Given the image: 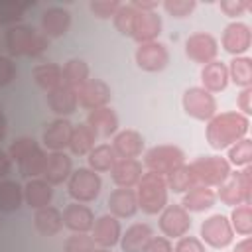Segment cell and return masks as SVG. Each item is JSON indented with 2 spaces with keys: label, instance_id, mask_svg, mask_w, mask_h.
Here are the masks:
<instances>
[{
  "label": "cell",
  "instance_id": "6da1fadb",
  "mask_svg": "<svg viewBox=\"0 0 252 252\" xmlns=\"http://www.w3.org/2000/svg\"><path fill=\"white\" fill-rule=\"evenodd\" d=\"M248 128V116L240 112H220L207 120V142L215 150H224L230 148L234 142L242 140Z\"/></svg>",
  "mask_w": 252,
  "mask_h": 252
},
{
  "label": "cell",
  "instance_id": "7a4b0ae2",
  "mask_svg": "<svg viewBox=\"0 0 252 252\" xmlns=\"http://www.w3.org/2000/svg\"><path fill=\"white\" fill-rule=\"evenodd\" d=\"M6 47L10 55H28V57H37L49 47V37H45L41 32H37L32 26L26 24H16L6 30L4 35Z\"/></svg>",
  "mask_w": 252,
  "mask_h": 252
},
{
  "label": "cell",
  "instance_id": "3957f363",
  "mask_svg": "<svg viewBox=\"0 0 252 252\" xmlns=\"http://www.w3.org/2000/svg\"><path fill=\"white\" fill-rule=\"evenodd\" d=\"M136 187H138L136 191L138 209H142L146 215H158L163 211V207L167 205V191H169L163 175L146 171L142 173Z\"/></svg>",
  "mask_w": 252,
  "mask_h": 252
},
{
  "label": "cell",
  "instance_id": "277c9868",
  "mask_svg": "<svg viewBox=\"0 0 252 252\" xmlns=\"http://www.w3.org/2000/svg\"><path fill=\"white\" fill-rule=\"evenodd\" d=\"M217 197L230 207L252 203V167L246 165L236 173H230L220 185Z\"/></svg>",
  "mask_w": 252,
  "mask_h": 252
},
{
  "label": "cell",
  "instance_id": "5b68a950",
  "mask_svg": "<svg viewBox=\"0 0 252 252\" xmlns=\"http://www.w3.org/2000/svg\"><path fill=\"white\" fill-rule=\"evenodd\" d=\"M197 185L219 187L230 175V163L220 156H199L189 163Z\"/></svg>",
  "mask_w": 252,
  "mask_h": 252
},
{
  "label": "cell",
  "instance_id": "8992f818",
  "mask_svg": "<svg viewBox=\"0 0 252 252\" xmlns=\"http://www.w3.org/2000/svg\"><path fill=\"white\" fill-rule=\"evenodd\" d=\"M183 163H185V154L179 146L173 144H159L144 154V165L148 167V171L163 177H167L173 169H177Z\"/></svg>",
  "mask_w": 252,
  "mask_h": 252
},
{
  "label": "cell",
  "instance_id": "52a82bcc",
  "mask_svg": "<svg viewBox=\"0 0 252 252\" xmlns=\"http://www.w3.org/2000/svg\"><path fill=\"white\" fill-rule=\"evenodd\" d=\"M102 187L100 175L89 167H79L71 171L67 179V191L77 203H91L98 197Z\"/></svg>",
  "mask_w": 252,
  "mask_h": 252
},
{
  "label": "cell",
  "instance_id": "ba28073f",
  "mask_svg": "<svg viewBox=\"0 0 252 252\" xmlns=\"http://www.w3.org/2000/svg\"><path fill=\"white\" fill-rule=\"evenodd\" d=\"M181 102L183 110L195 120H211L217 114V98L203 87H189Z\"/></svg>",
  "mask_w": 252,
  "mask_h": 252
},
{
  "label": "cell",
  "instance_id": "9c48e42d",
  "mask_svg": "<svg viewBox=\"0 0 252 252\" xmlns=\"http://www.w3.org/2000/svg\"><path fill=\"white\" fill-rule=\"evenodd\" d=\"M201 238L213 248H226L234 238L230 220L220 213L207 217L201 224Z\"/></svg>",
  "mask_w": 252,
  "mask_h": 252
},
{
  "label": "cell",
  "instance_id": "30bf717a",
  "mask_svg": "<svg viewBox=\"0 0 252 252\" xmlns=\"http://www.w3.org/2000/svg\"><path fill=\"white\" fill-rule=\"evenodd\" d=\"M191 228V215L181 205H165L159 213V230L165 238H181Z\"/></svg>",
  "mask_w": 252,
  "mask_h": 252
},
{
  "label": "cell",
  "instance_id": "8fae6325",
  "mask_svg": "<svg viewBox=\"0 0 252 252\" xmlns=\"http://www.w3.org/2000/svg\"><path fill=\"white\" fill-rule=\"evenodd\" d=\"M167 63H169V51H167L165 43L154 39V41L138 45V49H136V65L142 71L158 73V71L165 69Z\"/></svg>",
  "mask_w": 252,
  "mask_h": 252
},
{
  "label": "cell",
  "instance_id": "7c38bea8",
  "mask_svg": "<svg viewBox=\"0 0 252 252\" xmlns=\"http://www.w3.org/2000/svg\"><path fill=\"white\" fill-rule=\"evenodd\" d=\"M185 53L191 61L207 65L211 61H215V57L219 53V43H217L215 35H211L207 32H195L185 39Z\"/></svg>",
  "mask_w": 252,
  "mask_h": 252
},
{
  "label": "cell",
  "instance_id": "4fadbf2b",
  "mask_svg": "<svg viewBox=\"0 0 252 252\" xmlns=\"http://www.w3.org/2000/svg\"><path fill=\"white\" fill-rule=\"evenodd\" d=\"M110 87L102 79H89L83 87L77 89V102L87 110L106 106L110 102Z\"/></svg>",
  "mask_w": 252,
  "mask_h": 252
},
{
  "label": "cell",
  "instance_id": "5bb4252c",
  "mask_svg": "<svg viewBox=\"0 0 252 252\" xmlns=\"http://www.w3.org/2000/svg\"><path fill=\"white\" fill-rule=\"evenodd\" d=\"M220 41H222V47L228 53H232L234 57L246 53L248 47H250V41H252L250 26L244 24V22H230V24H226Z\"/></svg>",
  "mask_w": 252,
  "mask_h": 252
},
{
  "label": "cell",
  "instance_id": "9a60e30c",
  "mask_svg": "<svg viewBox=\"0 0 252 252\" xmlns=\"http://www.w3.org/2000/svg\"><path fill=\"white\" fill-rule=\"evenodd\" d=\"M91 236L94 240V244H98L100 248H112L114 244L120 242L122 236V226L120 220L112 215H102L94 220L93 228H91Z\"/></svg>",
  "mask_w": 252,
  "mask_h": 252
},
{
  "label": "cell",
  "instance_id": "2e32d148",
  "mask_svg": "<svg viewBox=\"0 0 252 252\" xmlns=\"http://www.w3.org/2000/svg\"><path fill=\"white\" fill-rule=\"evenodd\" d=\"M71 26V12L63 6H49L41 12V33L45 37H61Z\"/></svg>",
  "mask_w": 252,
  "mask_h": 252
},
{
  "label": "cell",
  "instance_id": "e0dca14e",
  "mask_svg": "<svg viewBox=\"0 0 252 252\" xmlns=\"http://www.w3.org/2000/svg\"><path fill=\"white\" fill-rule=\"evenodd\" d=\"M161 32V18L158 16V12H138L134 16L132 22V30L130 35L138 41V43H148L154 41Z\"/></svg>",
  "mask_w": 252,
  "mask_h": 252
},
{
  "label": "cell",
  "instance_id": "ac0fdd59",
  "mask_svg": "<svg viewBox=\"0 0 252 252\" xmlns=\"http://www.w3.org/2000/svg\"><path fill=\"white\" fill-rule=\"evenodd\" d=\"M142 173H144L142 163L134 158H118L110 169V177H112L114 185L124 187V189H132L134 185H138Z\"/></svg>",
  "mask_w": 252,
  "mask_h": 252
},
{
  "label": "cell",
  "instance_id": "d6986e66",
  "mask_svg": "<svg viewBox=\"0 0 252 252\" xmlns=\"http://www.w3.org/2000/svg\"><path fill=\"white\" fill-rule=\"evenodd\" d=\"M73 134V124L67 118H55L43 130V146L51 152H63L69 148V140Z\"/></svg>",
  "mask_w": 252,
  "mask_h": 252
},
{
  "label": "cell",
  "instance_id": "ffe728a7",
  "mask_svg": "<svg viewBox=\"0 0 252 252\" xmlns=\"http://www.w3.org/2000/svg\"><path fill=\"white\" fill-rule=\"evenodd\" d=\"M61 217H63V226H67L71 232H89L93 228V224H94L93 211L87 205L77 203V201L69 203L63 209Z\"/></svg>",
  "mask_w": 252,
  "mask_h": 252
},
{
  "label": "cell",
  "instance_id": "44dd1931",
  "mask_svg": "<svg viewBox=\"0 0 252 252\" xmlns=\"http://www.w3.org/2000/svg\"><path fill=\"white\" fill-rule=\"evenodd\" d=\"M112 150L116 158H138L144 152V138L138 130H120L112 138Z\"/></svg>",
  "mask_w": 252,
  "mask_h": 252
},
{
  "label": "cell",
  "instance_id": "7402d4cb",
  "mask_svg": "<svg viewBox=\"0 0 252 252\" xmlns=\"http://www.w3.org/2000/svg\"><path fill=\"white\" fill-rule=\"evenodd\" d=\"M73 171V161L65 152H51L47 154V163L43 171V179L49 185H59L69 179Z\"/></svg>",
  "mask_w": 252,
  "mask_h": 252
},
{
  "label": "cell",
  "instance_id": "603a6c76",
  "mask_svg": "<svg viewBox=\"0 0 252 252\" xmlns=\"http://www.w3.org/2000/svg\"><path fill=\"white\" fill-rule=\"evenodd\" d=\"M85 122L93 128V132L96 136H102V138H108V136L116 134V130H118V116L110 106H100V108L89 110Z\"/></svg>",
  "mask_w": 252,
  "mask_h": 252
},
{
  "label": "cell",
  "instance_id": "cb8c5ba5",
  "mask_svg": "<svg viewBox=\"0 0 252 252\" xmlns=\"http://www.w3.org/2000/svg\"><path fill=\"white\" fill-rule=\"evenodd\" d=\"M108 209L110 215L116 219H128L134 217L138 211V199H136V191L132 189H124L118 187L108 195Z\"/></svg>",
  "mask_w": 252,
  "mask_h": 252
},
{
  "label": "cell",
  "instance_id": "d4e9b609",
  "mask_svg": "<svg viewBox=\"0 0 252 252\" xmlns=\"http://www.w3.org/2000/svg\"><path fill=\"white\" fill-rule=\"evenodd\" d=\"M77 91H73V89H69L67 85H59V87H55L53 91H49L47 93V106L59 116V118H65L67 114H71V112H75V108H77Z\"/></svg>",
  "mask_w": 252,
  "mask_h": 252
},
{
  "label": "cell",
  "instance_id": "484cf974",
  "mask_svg": "<svg viewBox=\"0 0 252 252\" xmlns=\"http://www.w3.org/2000/svg\"><path fill=\"white\" fill-rule=\"evenodd\" d=\"M53 199V185H49L43 177H33L24 185V201L32 209H43Z\"/></svg>",
  "mask_w": 252,
  "mask_h": 252
},
{
  "label": "cell",
  "instance_id": "4316f807",
  "mask_svg": "<svg viewBox=\"0 0 252 252\" xmlns=\"http://www.w3.org/2000/svg\"><path fill=\"white\" fill-rule=\"evenodd\" d=\"M201 83H203V89L209 91L211 94L224 91L226 85H228V69H226V65L222 61H217V59L207 63V65H203Z\"/></svg>",
  "mask_w": 252,
  "mask_h": 252
},
{
  "label": "cell",
  "instance_id": "83f0119b",
  "mask_svg": "<svg viewBox=\"0 0 252 252\" xmlns=\"http://www.w3.org/2000/svg\"><path fill=\"white\" fill-rule=\"evenodd\" d=\"M154 236V230L146 222H134L126 228V232L120 236V248L124 252H142L144 246Z\"/></svg>",
  "mask_w": 252,
  "mask_h": 252
},
{
  "label": "cell",
  "instance_id": "f1b7e54d",
  "mask_svg": "<svg viewBox=\"0 0 252 252\" xmlns=\"http://www.w3.org/2000/svg\"><path fill=\"white\" fill-rule=\"evenodd\" d=\"M217 201V193L211 189V187H205V185H193L189 191L183 193V203L181 207L185 211H193V213H201V211H207L215 205Z\"/></svg>",
  "mask_w": 252,
  "mask_h": 252
},
{
  "label": "cell",
  "instance_id": "f546056e",
  "mask_svg": "<svg viewBox=\"0 0 252 252\" xmlns=\"http://www.w3.org/2000/svg\"><path fill=\"white\" fill-rule=\"evenodd\" d=\"M33 224L37 228L39 234L43 236H53L57 234L61 228H63V217H61V211L47 205L43 209H37L35 215H33Z\"/></svg>",
  "mask_w": 252,
  "mask_h": 252
},
{
  "label": "cell",
  "instance_id": "4dcf8cb0",
  "mask_svg": "<svg viewBox=\"0 0 252 252\" xmlns=\"http://www.w3.org/2000/svg\"><path fill=\"white\" fill-rule=\"evenodd\" d=\"M32 77L39 89L49 93L63 83V69L57 63H39L33 67Z\"/></svg>",
  "mask_w": 252,
  "mask_h": 252
},
{
  "label": "cell",
  "instance_id": "1f68e13d",
  "mask_svg": "<svg viewBox=\"0 0 252 252\" xmlns=\"http://www.w3.org/2000/svg\"><path fill=\"white\" fill-rule=\"evenodd\" d=\"M96 134L93 132V128L83 122L79 126H73V134H71V140H69V150L71 154L75 156H87L96 144Z\"/></svg>",
  "mask_w": 252,
  "mask_h": 252
},
{
  "label": "cell",
  "instance_id": "d6a6232c",
  "mask_svg": "<svg viewBox=\"0 0 252 252\" xmlns=\"http://www.w3.org/2000/svg\"><path fill=\"white\" fill-rule=\"evenodd\" d=\"M22 201H24V187L18 181L2 179L0 181V211L14 213L22 207Z\"/></svg>",
  "mask_w": 252,
  "mask_h": 252
},
{
  "label": "cell",
  "instance_id": "836d02e7",
  "mask_svg": "<svg viewBox=\"0 0 252 252\" xmlns=\"http://www.w3.org/2000/svg\"><path fill=\"white\" fill-rule=\"evenodd\" d=\"M61 69H63V85H67V87L73 89V91H77L79 87H83V85L89 81L91 69H89L87 61H83V59H79V57L69 59Z\"/></svg>",
  "mask_w": 252,
  "mask_h": 252
},
{
  "label": "cell",
  "instance_id": "e575fe53",
  "mask_svg": "<svg viewBox=\"0 0 252 252\" xmlns=\"http://www.w3.org/2000/svg\"><path fill=\"white\" fill-rule=\"evenodd\" d=\"M116 154L112 150L110 144H96L89 154H87V161H89V169L93 171H110L114 161H116Z\"/></svg>",
  "mask_w": 252,
  "mask_h": 252
},
{
  "label": "cell",
  "instance_id": "d590c367",
  "mask_svg": "<svg viewBox=\"0 0 252 252\" xmlns=\"http://www.w3.org/2000/svg\"><path fill=\"white\" fill-rule=\"evenodd\" d=\"M30 6V0H0V24L8 28L16 26Z\"/></svg>",
  "mask_w": 252,
  "mask_h": 252
},
{
  "label": "cell",
  "instance_id": "8d00e7d4",
  "mask_svg": "<svg viewBox=\"0 0 252 252\" xmlns=\"http://www.w3.org/2000/svg\"><path fill=\"white\" fill-rule=\"evenodd\" d=\"M226 69H228V79H232L242 89L250 87V83H252V59L250 57H246V55L232 57V61Z\"/></svg>",
  "mask_w": 252,
  "mask_h": 252
},
{
  "label": "cell",
  "instance_id": "74e56055",
  "mask_svg": "<svg viewBox=\"0 0 252 252\" xmlns=\"http://www.w3.org/2000/svg\"><path fill=\"white\" fill-rule=\"evenodd\" d=\"M165 183H167V189H171L173 193H185L189 191L193 185H197L195 177H193V171L187 163L179 165L177 169H173L167 177H165Z\"/></svg>",
  "mask_w": 252,
  "mask_h": 252
},
{
  "label": "cell",
  "instance_id": "f35d334b",
  "mask_svg": "<svg viewBox=\"0 0 252 252\" xmlns=\"http://www.w3.org/2000/svg\"><path fill=\"white\" fill-rule=\"evenodd\" d=\"M228 163L230 165H236V167H246L250 165L252 161V142L248 138H242L238 142H234L230 148H228V156H226Z\"/></svg>",
  "mask_w": 252,
  "mask_h": 252
},
{
  "label": "cell",
  "instance_id": "ab89813d",
  "mask_svg": "<svg viewBox=\"0 0 252 252\" xmlns=\"http://www.w3.org/2000/svg\"><path fill=\"white\" fill-rule=\"evenodd\" d=\"M37 148H39V144H37L33 138H30V136H20V138H16V140L10 144L8 156L12 158V161H16V163L20 165V163H22L28 156H32Z\"/></svg>",
  "mask_w": 252,
  "mask_h": 252
},
{
  "label": "cell",
  "instance_id": "60d3db41",
  "mask_svg": "<svg viewBox=\"0 0 252 252\" xmlns=\"http://www.w3.org/2000/svg\"><path fill=\"white\" fill-rule=\"evenodd\" d=\"M45 163H47V154H45L41 148H37L32 156H28V158L20 163V171H22L26 177L33 179V177L43 175V171H45Z\"/></svg>",
  "mask_w": 252,
  "mask_h": 252
},
{
  "label": "cell",
  "instance_id": "b9f144b4",
  "mask_svg": "<svg viewBox=\"0 0 252 252\" xmlns=\"http://www.w3.org/2000/svg\"><path fill=\"white\" fill-rule=\"evenodd\" d=\"M230 226H232V230H236L238 234H244V236H248L252 232V211H250V205H238V207L232 209Z\"/></svg>",
  "mask_w": 252,
  "mask_h": 252
},
{
  "label": "cell",
  "instance_id": "7bdbcfd3",
  "mask_svg": "<svg viewBox=\"0 0 252 252\" xmlns=\"http://www.w3.org/2000/svg\"><path fill=\"white\" fill-rule=\"evenodd\" d=\"M63 252H94V240L87 232H71L63 244Z\"/></svg>",
  "mask_w": 252,
  "mask_h": 252
},
{
  "label": "cell",
  "instance_id": "ee69618b",
  "mask_svg": "<svg viewBox=\"0 0 252 252\" xmlns=\"http://www.w3.org/2000/svg\"><path fill=\"white\" fill-rule=\"evenodd\" d=\"M134 16H136V8H134L132 4H120V8L116 10V14L112 16V20H114V28H116L120 33L130 35Z\"/></svg>",
  "mask_w": 252,
  "mask_h": 252
},
{
  "label": "cell",
  "instance_id": "f6af8a7d",
  "mask_svg": "<svg viewBox=\"0 0 252 252\" xmlns=\"http://www.w3.org/2000/svg\"><path fill=\"white\" fill-rule=\"evenodd\" d=\"M89 8L96 18L106 20V18H112L116 14V10L120 8V2L118 0H93L89 4Z\"/></svg>",
  "mask_w": 252,
  "mask_h": 252
},
{
  "label": "cell",
  "instance_id": "bcb514c9",
  "mask_svg": "<svg viewBox=\"0 0 252 252\" xmlns=\"http://www.w3.org/2000/svg\"><path fill=\"white\" fill-rule=\"evenodd\" d=\"M195 6H197L195 0H165V2H163V8H165L171 16H175V18H185V16H189V14L195 10Z\"/></svg>",
  "mask_w": 252,
  "mask_h": 252
},
{
  "label": "cell",
  "instance_id": "7dc6e473",
  "mask_svg": "<svg viewBox=\"0 0 252 252\" xmlns=\"http://www.w3.org/2000/svg\"><path fill=\"white\" fill-rule=\"evenodd\" d=\"M173 252H207L205 244L197 236H181L177 238V244L173 246Z\"/></svg>",
  "mask_w": 252,
  "mask_h": 252
},
{
  "label": "cell",
  "instance_id": "c3c4849f",
  "mask_svg": "<svg viewBox=\"0 0 252 252\" xmlns=\"http://www.w3.org/2000/svg\"><path fill=\"white\" fill-rule=\"evenodd\" d=\"M16 77V63L8 55H0V87H6Z\"/></svg>",
  "mask_w": 252,
  "mask_h": 252
},
{
  "label": "cell",
  "instance_id": "681fc988",
  "mask_svg": "<svg viewBox=\"0 0 252 252\" xmlns=\"http://www.w3.org/2000/svg\"><path fill=\"white\" fill-rule=\"evenodd\" d=\"M219 6H220V10H222L226 16L234 18V16H240L244 10H248V8L252 6V2H250V0H222Z\"/></svg>",
  "mask_w": 252,
  "mask_h": 252
},
{
  "label": "cell",
  "instance_id": "f907efd6",
  "mask_svg": "<svg viewBox=\"0 0 252 252\" xmlns=\"http://www.w3.org/2000/svg\"><path fill=\"white\" fill-rule=\"evenodd\" d=\"M142 252H173V246L165 236H152Z\"/></svg>",
  "mask_w": 252,
  "mask_h": 252
},
{
  "label": "cell",
  "instance_id": "816d5d0a",
  "mask_svg": "<svg viewBox=\"0 0 252 252\" xmlns=\"http://www.w3.org/2000/svg\"><path fill=\"white\" fill-rule=\"evenodd\" d=\"M250 98H252V89H250V87L242 89V91H240V94H238V98H236V104H238V108L242 110L240 114H244V116H248V114L252 112Z\"/></svg>",
  "mask_w": 252,
  "mask_h": 252
},
{
  "label": "cell",
  "instance_id": "f5cc1de1",
  "mask_svg": "<svg viewBox=\"0 0 252 252\" xmlns=\"http://www.w3.org/2000/svg\"><path fill=\"white\" fill-rule=\"evenodd\" d=\"M10 169H12V158L8 156L6 150L0 148V181L10 173Z\"/></svg>",
  "mask_w": 252,
  "mask_h": 252
},
{
  "label": "cell",
  "instance_id": "db71d44e",
  "mask_svg": "<svg viewBox=\"0 0 252 252\" xmlns=\"http://www.w3.org/2000/svg\"><path fill=\"white\" fill-rule=\"evenodd\" d=\"M138 12H154L158 8V2H146V0H134L130 2Z\"/></svg>",
  "mask_w": 252,
  "mask_h": 252
},
{
  "label": "cell",
  "instance_id": "11a10c76",
  "mask_svg": "<svg viewBox=\"0 0 252 252\" xmlns=\"http://www.w3.org/2000/svg\"><path fill=\"white\" fill-rule=\"evenodd\" d=\"M234 252H252V240H250V236H246L244 240L236 242Z\"/></svg>",
  "mask_w": 252,
  "mask_h": 252
},
{
  "label": "cell",
  "instance_id": "9f6ffc18",
  "mask_svg": "<svg viewBox=\"0 0 252 252\" xmlns=\"http://www.w3.org/2000/svg\"><path fill=\"white\" fill-rule=\"evenodd\" d=\"M6 132H8V120L2 112V106H0V142L6 138Z\"/></svg>",
  "mask_w": 252,
  "mask_h": 252
},
{
  "label": "cell",
  "instance_id": "6f0895ef",
  "mask_svg": "<svg viewBox=\"0 0 252 252\" xmlns=\"http://www.w3.org/2000/svg\"><path fill=\"white\" fill-rule=\"evenodd\" d=\"M94 252H110V248H94Z\"/></svg>",
  "mask_w": 252,
  "mask_h": 252
}]
</instances>
